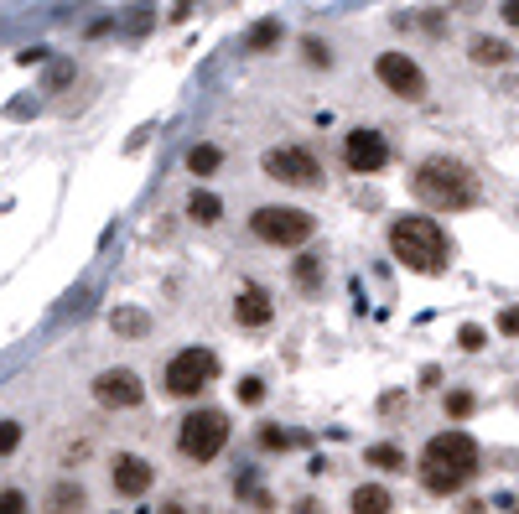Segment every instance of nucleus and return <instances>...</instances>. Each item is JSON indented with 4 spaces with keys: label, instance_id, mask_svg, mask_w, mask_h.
I'll use <instances>...</instances> for the list:
<instances>
[{
    "label": "nucleus",
    "instance_id": "obj_1",
    "mask_svg": "<svg viewBox=\"0 0 519 514\" xmlns=\"http://www.w3.org/2000/svg\"><path fill=\"white\" fill-rule=\"evenodd\" d=\"M478 473V442L467 436V431H442V436H431L426 442V457H421V484L431 494H458L467 478Z\"/></svg>",
    "mask_w": 519,
    "mask_h": 514
},
{
    "label": "nucleus",
    "instance_id": "obj_2",
    "mask_svg": "<svg viewBox=\"0 0 519 514\" xmlns=\"http://www.w3.org/2000/svg\"><path fill=\"white\" fill-rule=\"evenodd\" d=\"M390 249H395V260L405 265V271H421V275L447 271V255H452L442 224H436V218H421V213L390 224Z\"/></svg>",
    "mask_w": 519,
    "mask_h": 514
},
{
    "label": "nucleus",
    "instance_id": "obj_3",
    "mask_svg": "<svg viewBox=\"0 0 519 514\" xmlns=\"http://www.w3.org/2000/svg\"><path fill=\"white\" fill-rule=\"evenodd\" d=\"M416 198L426 203V208H473L483 192H478V177L462 167V161H447V156H431V161H421V172H416Z\"/></svg>",
    "mask_w": 519,
    "mask_h": 514
},
{
    "label": "nucleus",
    "instance_id": "obj_4",
    "mask_svg": "<svg viewBox=\"0 0 519 514\" xmlns=\"http://www.w3.org/2000/svg\"><path fill=\"white\" fill-rule=\"evenodd\" d=\"M182 453L192 462H214L223 453V442H229V421H223V411H192L182 421Z\"/></svg>",
    "mask_w": 519,
    "mask_h": 514
},
{
    "label": "nucleus",
    "instance_id": "obj_5",
    "mask_svg": "<svg viewBox=\"0 0 519 514\" xmlns=\"http://www.w3.org/2000/svg\"><path fill=\"white\" fill-rule=\"evenodd\" d=\"M249 229L265 244H306L317 224H312V213H302V208H255L249 213Z\"/></svg>",
    "mask_w": 519,
    "mask_h": 514
},
{
    "label": "nucleus",
    "instance_id": "obj_6",
    "mask_svg": "<svg viewBox=\"0 0 519 514\" xmlns=\"http://www.w3.org/2000/svg\"><path fill=\"white\" fill-rule=\"evenodd\" d=\"M214 374H218V359L208 354V348H182L177 359L166 363V390L187 400V395L208 390V385H214Z\"/></svg>",
    "mask_w": 519,
    "mask_h": 514
},
{
    "label": "nucleus",
    "instance_id": "obj_7",
    "mask_svg": "<svg viewBox=\"0 0 519 514\" xmlns=\"http://www.w3.org/2000/svg\"><path fill=\"white\" fill-rule=\"evenodd\" d=\"M265 177L291 182V187H312V182H322V167L302 146H275V151H265Z\"/></svg>",
    "mask_w": 519,
    "mask_h": 514
},
{
    "label": "nucleus",
    "instance_id": "obj_8",
    "mask_svg": "<svg viewBox=\"0 0 519 514\" xmlns=\"http://www.w3.org/2000/svg\"><path fill=\"white\" fill-rule=\"evenodd\" d=\"M374 73H379V84L390 94H400V99H421V94H426V73L416 68V58H405V53H385Z\"/></svg>",
    "mask_w": 519,
    "mask_h": 514
},
{
    "label": "nucleus",
    "instance_id": "obj_9",
    "mask_svg": "<svg viewBox=\"0 0 519 514\" xmlns=\"http://www.w3.org/2000/svg\"><path fill=\"white\" fill-rule=\"evenodd\" d=\"M93 400L109 405V411H130V405L146 400V385H141L130 369H104V374L93 379Z\"/></svg>",
    "mask_w": 519,
    "mask_h": 514
},
{
    "label": "nucleus",
    "instance_id": "obj_10",
    "mask_svg": "<svg viewBox=\"0 0 519 514\" xmlns=\"http://www.w3.org/2000/svg\"><path fill=\"white\" fill-rule=\"evenodd\" d=\"M343 156H348V167H353V172H379V167L390 161V146H385V135H379V130H353V135H348V146H343Z\"/></svg>",
    "mask_w": 519,
    "mask_h": 514
},
{
    "label": "nucleus",
    "instance_id": "obj_11",
    "mask_svg": "<svg viewBox=\"0 0 519 514\" xmlns=\"http://www.w3.org/2000/svg\"><path fill=\"white\" fill-rule=\"evenodd\" d=\"M109 478H115V488H120L125 499H141L146 488H151V462L146 457H135V453H120L115 457V468H109Z\"/></svg>",
    "mask_w": 519,
    "mask_h": 514
},
{
    "label": "nucleus",
    "instance_id": "obj_12",
    "mask_svg": "<svg viewBox=\"0 0 519 514\" xmlns=\"http://www.w3.org/2000/svg\"><path fill=\"white\" fill-rule=\"evenodd\" d=\"M271 317H275L271 297H265L260 286H239V297H234V322H239V328H265Z\"/></svg>",
    "mask_w": 519,
    "mask_h": 514
},
{
    "label": "nucleus",
    "instance_id": "obj_13",
    "mask_svg": "<svg viewBox=\"0 0 519 514\" xmlns=\"http://www.w3.org/2000/svg\"><path fill=\"white\" fill-rule=\"evenodd\" d=\"M109 328L120 338H146L151 333V317H146L141 306H115V312H109Z\"/></svg>",
    "mask_w": 519,
    "mask_h": 514
},
{
    "label": "nucleus",
    "instance_id": "obj_14",
    "mask_svg": "<svg viewBox=\"0 0 519 514\" xmlns=\"http://www.w3.org/2000/svg\"><path fill=\"white\" fill-rule=\"evenodd\" d=\"M353 514H390V488L359 484L353 488Z\"/></svg>",
    "mask_w": 519,
    "mask_h": 514
},
{
    "label": "nucleus",
    "instance_id": "obj_15",
    "mask_svg": "<svg viewBox=\"0 0 519 514\" xmlns=\"http://www.w3.org/2000/svg\"><path fill=\"white\" fill-rule=\"evenodd\" d=\"M275 42H280V21H271V16L245 31V53H265V47H275Z\"/></svg>",
    "mask_w": 519,
    "mask_h": 514
},
{
    "label": "nucleus",
    "instance_id": "obj_16",
    "mask_svg": "<svg viewBox=\"0 0 519 514\" xmlns=\"http://www.w3.org/2000/svg\"><path fill=\"white\" fill-rule=\"evenodd\" d=\"M218 213H223V203H218L214 192H203V187L187 198V218H198V224H218Z\"/></svg>",
    "mask_w": 519,
    "mask_h": 514
},
{
    "label": "nucleus",
    "instance_id": "obj_17",
    "mask_svg": "<svg viewBox=\"0 0 519 514\" xmlns=\"http://www.w3.org/2000/svg\"><path fill=\"white\" fill-rule=\"evenodd\" d=\"M473 62H483V68H499V62H509V47H504L499 37H473Z\"/></svg>",
    "mask_w": 519,
    "mask_h": 514
},
{
    "label": "nucleus",
    "instance_id": "obj_18",
    "mask_svg": "<svg viewBox=\"0 0 519 514\" xmlns=\"http://www.w3.org/2000/svg\"><path fill=\"white\" fill-rule=\"evenodd\" d=\"M47 510L53 514H78L84 510V488L78 484H58L53 488V499H47Z\"/></svg>",
    "mask_w": 519,
    "mask_h": 514
},
{
    "label": "nucleus",
    "instance_id": "obj_19",
    "mask_svg": "<svg viewBox=\"0 0 519 514\" xmlns=\"http://www.w3.org/2000/svg\"><path fill=\"white\" fill-rule=\"evenodd\" d=\"M364 462H369V468H385V473H400V468H405V453L390 447V442H379V447H369V453H364Z\"/></svg>",
    "mask_w": 519,
    "mask_h": 514
},
{
    "label": "nucleus",
    "instance_id": "obj_20",
    "mask_svg": "<svg viewBox=\"0 0 519 514\" xmlns=\"http://www.w3.org/2000/svg\"><path fill=\"white\" fill-rule=\"evenodd\" d=\"M187 172H192V177L218 172V146H192V151H187Z\"/></svg>",
    "mask_w": 519,
    "mask_h": 514
},
{
    "label": "nucleus",
    "instance_id": "obj_21",
    "mask_svg": "<svg viewBox=\"0 0 519 514\" xmlns=\"http://www.w3.org/2000/svg\"><path fill=\"white\" fill-rule=\"evenodd\" d=\"M291 275H296V286H302V291H317V286H322V260H317V255H302Z\"/></svg>",
    "mask_w": 519,
    "mask_h": 514
},
{
    "label": "nucleus",
    "instance_id": "obj_22",
    "mask_svg": "<svg viewBox=\"0 0 519 514\" xmlns=\"http://www.w3.org/2000/svg\"><path fill=\"white\" fill-rule=\"evenodd\" d=\"M260 447L286 453V447H296V436H291V431H280V426H265V431H260Z\"/></svg>",
    "mask_w": 519,
    "mask_h": 514
},
{
    "label": "nucleus",
    "instance_id": "obj_23",
    "mask_svg": "<svg viewBox=\"0 0 519 514\" xmlns=\"http://www.w3.org/2000/svg\"><path fill=\"white\" fill-rule=\"evenodd\" d=\"M458 343H462V348H467V354H483V348H489V333H483L478 322H467V328H462V333H458Z\"/></svg>",
    "mask_w": 519,
    "mask_h": 514
},
{
    "label": "nucleus",
    "instance_id": "obj_24",
    "mask_svg": "<svg viewBox=\"0 0 519 514\" xmlns=\"http://www.w3.org/2000/svg\"><path fill=\"white\" fill-rule=\"evenodd\" d=\"M16 447H21V426H16V421H0V457L16 453Z\"/></svg>",
    "mask_w": 519,
    "mask_h": 514
},
{
    "label": "nucleus",
    "instance_id": "obj_25",
    "mask_svg": "<svg viewBox=\"0 0 519 514\" xmlns=\"http://www.w3.org/2000/svg\"><path fill=\"white\" fill-rule=\"evenodd\" d=\"M0 514H31V510H27V494L5 488V494H0Z\"/></svg>",
    "mask_w": 519,
    "mask_h": 514
},
{
    "label": "nucleus",
    "instance_id": "obj_26",
    "mask_svg": "<svg viewBox=\"0 0 519 514\" xmlns=\"http://www.w3.org/2000/svg\"><path fill=\"white\" fill-rule=\"evenodd\" d=\"M447 411H452V416H473V395L452 390V395H447Z\"/></svg>",
    "mask_w": 519,
    "mask_h": 514
},
{
    "label": "nucleus",
    "instance_id": "obj_27",
    "mask_svg": "<svg viewBox=\"0 0 519 514\" xmlns=\"http://www.w3.org/2000/svg\"><path fill=\"white\" fill-rule=\"evenodd\" d=\"M239 400H245V405H260V400H265V385H260V379H239Z\"/></svg>",
    "mask_w": 519,
    "mask_h": 514
},
{
    "label": "nucleus",
    "instance_id": "obj_28",
    "mask_svg": "<svg viewBox=\"0 0 519 514\" xmlns=\"http://www.w3.org/2000/svg\"><path fill=\"white\" fill-rule=\"evenodd\" d=\"M499 333H504V338H519V306L499 312Z\"/></svg>",
    "mask_w": 519,
    "mask_h": 514
},
{
    "label": "nucleus",
    "instance_id": "obj_29",
    "mask_svg": "<svg viewBox=\"0 0 519 514\" xmlns=\"http://www.w3.org/2000/svg\"><path fill=\"white\" fill-rule=\"evenodd\" d=\"M125 27H130V31H146V27H151V5H135V11L125 16Z\"/></svg>",
    "mask_w": 519,
    "mask_h": 514
},
{
    "label": "nucleus",
    "instance_id": "obj_30",
    "mask_svg": "<svg viewBox=\"0 0 519 514\" xmlns=\"http://www.w3.org/2000/svg\"><path fill=\"white\" fill-rule=\"evenodd\" d=\"M306 62H322V68H328V62H333V53H328L322 42H306Z\"/></svg>",
    "mask_w": 519,
    "mask_h": 514
},
{
    "label": "nucleus",
    "instance_id": "obj_31",
    "mask_svg": "<svg viewBox=\"0 0 519 514\" xmlns=\"http://www.w3.org/2000/svg\"><path fill=\"white\" fill-rule=\"evenodd\" d=\"M68 78H73V68H68V62H58V68H53V73H47V89H62V84H68Z\"/></svg>",
    "mask_w": 519,
    "mask_h": 514
},
{
    "label": "nucleus",
    "instance_id": "obj_32",
    "mask_svg": "<svg viewBox=\"0 0 519 514\" xmlns=\"http://www.w3.org/2000/svg\"><path fill=\"white\" fill-rule=\"evenodd\" d=\"M504 21H509V27H519V0H504Z\"/></svg>",
    "mask_w": 519,
    "mask_h": 514
},
{
    "label": "nucleus",
    "instance_id": "obj_33",
    "mask_svg": "<svg viewBox=\"0 0 519 514\" xmlns=\"http://www.w3.org/2000/svg\"><path fill=\"white\" fill-rule=\"evenodd\" d=\"M296 514H322V510H317V504H296Z\"/></svg>",
    "mask_w": 519,
    "mask_h": 514
},
{
    "label": "nucleus",
    "instance_id": "obj_34",
    "mask_svg": "<svg viewBox=\"0 0 519 514\" xmlns=\"http://www.w3.org/2000/svg\"><path fill=\"white\" fill-rule=\"evenodd\" d=\"M509 514H519V504H509Z\"/></svg>",
    "mask_w": 519,
    "mask_h": 514
}]
</instances>
